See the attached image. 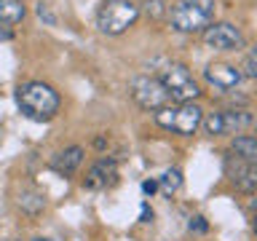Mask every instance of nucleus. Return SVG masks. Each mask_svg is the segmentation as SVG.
<instances>
[{
    "instance_id": "nucleus-1",
    "label": "nucleus",
    "mask_w": 257,
    "mask_h": 241,
    "mask_svg": "<svg viewBox=\"0 0 257 241\" xmlns=\"http://www.w3.org/2000/svg\"><path fill=\"white\" fill-rule=\"evenodd\" d=\"M16 104L32 120H51L59 112L62 99L54 86L43 83V80H30L16 88Z\"/></svg>"
},
{
    "instance_id": "nucleus-2",
    "label": "nucleus",
    "mask_w": 257,
    "mask_h": 241,
    "mask_svg": "<svg viewBox=\"0 0 257 241\" xmlns=\"http://www.w3.org/2000/svg\"><path fill=\"white\" fill-rule=\"evenodd\" d=\"M214 0H180L169 11V22L177 32H204L209 24H214Z\"/></svg>"
},
{
    "instance_id": "nucleus-21",
    "label": "nucleus",
    "mask_w": 257,
    "mask_h": 241,
    "mask_svg": "<svg viewBox=\"0 0 257 241\" xmlns=\"http://www.w3.org/2000/svg\"><path fill=\"white\" fill-rule=\"evenodd\" d=\"M142 190L148 193V196H153V193L158 190V180H145V182H142Z\"/></svg>"
},
{
    "instance_id": "nucleus-10",
    "label": "nucleus",
    "mask_w": 257,
    "mask_h": 241,
    "mask_svg": "<svg viewBox=\"0 0 257 241\" xmlns=\"http://www.w3.org/2000/svg\"><path fill=\"white\" fill-rule=\"evenodd\" d=\"M204 80L214 88V91H233L236 86H241L244 75H241V70H238V67H233V64L214 62V64H206Z\"/></svg>"
},
{
    "instance_id": "nucleus-12",
    "label": "nucleus",
    "mask_w": 257,
    "mask_h": 241,
    "mask_svg": "<svg viewBox=\"0 0 257 241\" xmlns=\"http://www.w3.org/2000/svg\"><path fill=\"white\" fill-rule=\"evenodd\" d=\"M80 164H83V148H80V145H72V148H67V150H59L51 158V169L62 177L75 174V169Z\"/></svg>"
},
{
    "instance_id": "nucleus-9",
    "label": "nucleus",
    "mask_w": 257,
    "mask_h": 241,
    "mask_svg": "<svg viewBox=\"0 0 257 241\" xmlns=\"http://www.w3.org/2000/svg\"><path fill=\"white\" fill-rule=\"evenodd\" d=\"M225 174L230 177V182L244 193H254L257 188V166L238 156H225Z\"/></svg>"
},
{
    "instance_id": "nucleus-7",
    "label": "nucleus",
    "mask_w": 257,
    "mask_h": 241,
    "mask_svg": "<svg viewBox=\"0 0 257 241\" xmlns=\"http://www.w3.org/2000/svg\"><path fill=\"white\" fill-rule=\"evenodd\" d=\"M128 91H132V99L140 104L142 110H161L166 104V99H169L166 88L161 86V80L153 78V75H137V78H132Z\"/></svg>"
},
{
    "instance_id": "nucleus-19",
    "label": "nucleus",
    "mask_w": 257,
    "mask_h": 241,
    "mask_svg": "<svg viewBox=\"0 0 257 241\" xmlns=\"http://www.w3.org/2000/svg\"><path fill=\"white\" fill-rule=\"evenodd\" d=\"M38 16H40V19H46L48 24H54V14L48 11V6H46V3H40V6H38Z\"/></svg>"
},
{
    "instance_id": "nucleus-15",
    "label": "nucleus",
    "mask_w": 257,
    "mask_h": 241,
    "mask_svg": "<svg viewBox=\"0 0 257 241\" xmlns=\"http://www.w3.org/2000/svg\"><path fill=\"white\" fill-rule=\"evenodd\" d=\"M24 16H27V8L22 0H0V22L3 24H16Z\"/></svg>"
},
{
    "instance_id": "nucleus-4",
    "label": "nucleus",
    "mask_w": 257,
    "mask_h": 241,
    "mask_svg": "<svg viewBox=\"0 0 257 241\" xmlns=\"http://www.w3.org/2000/svg\"><path fill=\"white\" fill-rule=\"evenodd\" d=\"M137 19H140V6H134L132 0H104L96 11V27L104 35H123Z\"/></svg>"
},
{
    "instance_id": "nucleus-20",
    "label": "nucleus",
    "mask_w": 257,
    "mask_h": 241,
    "mask_svg": "<svg viewBox=\"0 0 257 241\" xmlns=\"http://www.w3.org/2000/svg\"><path fill=\"white\" fill-rule=\"evenodd\" d=\"M148 14L161 16V14H164V3H161V0H150V3H148Z\"/></svg>"
},
{
    "instance_id": "nucleus-3",
    "label": "nucleus",
    "mask_w": 257,
    "mask_h": 241,
    "mask_svg": "<svg viewBox=\"0 0 257 241\" xmlns=\"http://www.w3.org/2000/svg\"><path fill=\"white\" fill-rule=\"evenodd\" d=\"M161 86L166 88L169 99H177V104L182 102H196L201 94V86L196 83V78H193V72L185 67L182 62H166L164 70H161Z\"/></svg>"
},
{
    "instance_id": "nucleus-11",
    "label": "nucleus",
    "mask_w": 257,
    "mask_h": 241,
    "mask_svg": "<svg viewBox=\"0 0 257 241\" xmlns=\"http://www.w3.org/2000/svg\"><path fill=\"white\" fill-rule=\"evenodd\" d=\"M118 182V164L115 158H99L96 164L88 169L83 185L88 190H107Z\"/></svg>"
},
{
    "instance_id": "nucleus-23",
    "label": "nucleus",
    "mask_w": 257,
    "mask_h": 241,
    "mask_svg": "<svg viewBox=\"0 0 257 241\" xmlns=\"http://www.w3.org/2000/svg\"><path fill=\"white\" fill-rule=\"evenodd\" d=\"M153 220V209L148 204H142V214H140V222H150Z\"/></svg>"
},
{
    "instance_id": "nucleus-13",
    "label": "nucleus",
    "mask_w": 257,
    "mask_h": 241,
    "mask_svg": "<svg viewBox=\"0 0 257 241\" xmlns=\"http://www.w3.org/2000/svg\"><path fill=\"white\" fill-rule=\"evenodd\" d=\"M16 206L27 217H38L46 209V193L40 188H35V185H24L19 190V198H16Z\"/></svg>"
},
{
    "instance_id": "nucleus-6",
    "label": "nucleus",
    "mask_w": 257,
    "mask_h": 241,
    "mask_svg": "<svg viewBox=\"0 0 257 241\" xmlns=\"http://www.w3.org/2000/svg\"><path fill=\"white\" fill-rule=\"evenodd\" d=\"M254 124V115L249 112L246 107H233V110H214L209 112V115L201 120V126H204L206 134L212 137H222V134H238L249 129Z\"/></svg>"
},
{
    "instance_id": "nucleus-5",
    "label": "nucleus",
    "mask_w": 257,
    "mask_h": 241,
    "mask_svg": "<svg viewBox=\"0 0 257 241\" xmlns=\"http://www.w3.org/2000/svg\"><path fill=\"white\" fill-rule=\"evenodd\" d=\"M201 120H204V110H201L196 102H182V104H174V107L156 110V124L164 126L166 132H174V134H182V137L196 134Z\"/></svg>"
},
{
    "instance_id": "nucleus-14",
    "label": "nucleus",
    "mask_w": 257,
    "mask_h": 241,
    "mask_svg": "<svg viewBox=\"0 0 257 241\" xmlns=\"http://www.w3.org/2000/svg\"><path fill=\"white\" fill-rule=\"evenodd\" d=\"M230 153L249 161V164H257V140L252 134H238L236 140L230 142Z\"/></svg>"
},
{
    "instance_id": "nucleus-25",
    "label": "nucleus",
    "mask_w": 257,
    "mask_h": 241,
    "mask_svg": "<svg viewBox=\"0 0 257 241\" xmlns=\"http://www.w3.org/2000/svg\"><path fill=\"white\" fill-rule=\"evenodd\" d=\"M11 241H14V238H11Z\"/></svg>"
},
{
    "instance_id": "nucleus-8",
    "label": "nucleus",
    "mask_w": 257,
    "mask_h": 241,
    "mask_svg": "<svg viewBox=\"0 0 257 241\" xmlns=\"http://www.w3.org/2000/svg\"><path fill=\"white\" fill-rule=\"evenodd\" d=\"M204 43L214 51H238L244 48V32L230 22H217L204 30Z\"/></svg>"
},
{
    "instance_id": "nucleus-16",
    "label": "nucleus",
    "mask_w": 257,
    "mask_h": 241,
    "mask_svg": "<svg viewBox=\"0 0 257 241\" xmlns=\"http://www.w3.org/2000/svg\"><path fill=\"white\" fill-rule=\"evenodd\" d=\"M158 188H164V193H169V196L177 193L182 188V172H180V169H166L164 177L158 180Z\"/></svg>"
},
{
    "instance_id": "nucleus-18",
    "label": "nucleus",
    "mask_w": 257,
    "mask_h": 241,
    "mask_svg": "<svg viewBox=\"0 0 257 241\" xmlns=\"http://www.w3.org/2000/svg\"><path fill=\"white\" fill-rule=\"evenodd\" d=\"M188 228H190V230H196V233H206V230H209V225H206L204 217H190Z\"/></svg>"
},
{
    "instance_id": "nucleus-17",
    "label": "nucleus",
    "mask_w": 257,
    "mask_h": 241,
    "mask_svg": "<svg viewBox=\"0 0 257 241\" xmlns=\"http://www.w3.org/2000/svg\"><path fill=\"white\" fill-rule=\"evenodd\" d=\"M238 70H241V75H244V78H257V54L249 51L246 59H244V67H238Z\"/></svg>"
},
{
    "instance_id": "nucleus-22",
    "label": "nucleus",
    "mask_w": 257,
    "mask_h": 241,
    "mask_svg": "<svg viewBox=\"0 0 257 241\" xmlns=\"http://www.w3.org/2000/svg\"><path fill=\"white\" fill-rule=\"evenodd\" d=\"M11 38H14L11 24H3V22H0V40H11Z\"/></svg>"
},
{
    "instance_id": "nucleus-24",
    "label": "nucleus",
    "mask_w": 257,
    "mask_h": 241,
    "mask_svg": "<svg viewBox=\"0 0 257 241\" xmlns=\"http://www.w3.org/2000/svg\"><path fill=\"white\" fill-rule=\"evenodd\" d=\"M35 241H51V238H35Z\"/></svg>"
}]
</instances>
